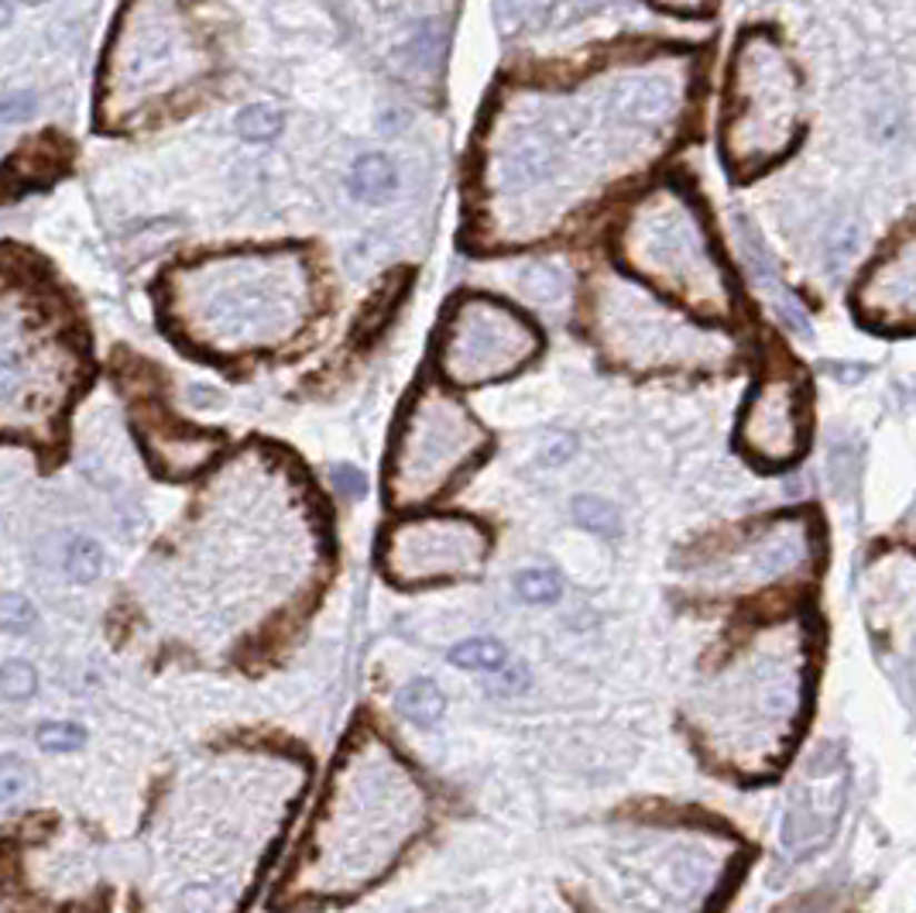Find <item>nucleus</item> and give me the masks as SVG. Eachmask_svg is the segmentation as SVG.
<instances>
[{
	"label": "nucleus",
	"mask_w": 916,
	"mask_h": 913,
	"mask_svg": "<svg viewBox=\"0 0 916 913\" xmlns=\"http://www.w3.org/2000/svg\"><path fill=\"white\" fill-rule=\"evenodd\" d=\"M103 574V546L93 536H72L66 546V577L72 584H93Z\"/></svg>",
	"instance_id": "f8f14e48"
},
{
	"label": "nucleus",
	"mask_w": 916,
	"mask_h": 913,
	"mask_svg": "<svg viewBox=\"0 0 916 913\" xmlns=\"http://www.w3.org/2000/svg\"><path fill=\"white\" fill-rule=\"evenodd\" d=\"M481 440L485 433L460 413V406L444 399L422 403L419 413L406 423L402 444H398L391 495L402 498V505L436 495V488H444L474 450H481Z\"/></svg>",
	"instance_id": "f257e3e1"
},
{
	"label": "nucleus",
	"mask_w": 916,
	"mask_h": 913,
	"mask_svg": "<svg viewBox=\"0 0 916 913\" xmlns=\"http://www.w3.org/2000/svg\"><path fill=\"white\" fill-rule=\"evenodd\" d=\"M398 711L406 714L409 722L416 725H436L444 718L447 711V694L440 691V684L429 681V677H419V681H409L402 691L395 697Z\"/></svg>",
	"instance_id": "9d476101"
},
{
	"label": "nucleus",
	"mask_w": 916,
	"mask_h": 913,
	"mask_svg": "<svg viewBox=\"0 0 916 913\" xmlns=\"http://www.w3.org/2000/svg\"><path fill=\"white\" fill-rule=\"evenodd\" d=\"M38 625V612L34 605L18 591L0 594V632L8 635H28Z\"/></svg>",
	"instance_id": "a211bd4d"
},
{
	"label": "nucleus",
	"mask_w": 916,
	"mask_h": 913,
	"mask_svg": "<svg viewBox=\"0 0 916 913\" xmlns=\"http://www.w3.org/2000/svg\"><path fill=\"white\" fill-rule=\"evenodd\" d=\"M278 131H282V113L268 103H255L237 113V135L245 141H271Z\"/></svg>",
	"instance_id": "2eb2a0df"
},
{
	"label": "nucleus",
	"mask_w": 916,
	"mask_h": 913,
	"mask_svg": "<svg viewBox=\"0 0 916 913\" xmlns=\"http://www.w3.org/2000/svg\"><path fill=\"white\" fill-rule=\"evenodd\" d=\"M485 533L460 519H426L398 526L385 546V567L398 580L457 577L481 567Z\"/></svg>",
	"instance_id": "20e7f679"
},
{
	"label": "nucleus",
	"mask_w": 916,
	"mask_h": 913,
	"mask_svg": "<svg viewBox=\"0 0 916 913\" xmlns=\"http://www.w3.org/2000/svg\"><path fill=\"white\" fill-rule=\"evenodd\" d=\"M333 485H337V492H340V495H347V498H361V495H365V488H368L365 474L357 470V467H350V464L333 467Z\"/></svg>",
	"instance_id": "5701e85b"
},
{
	"label": "nucleus",
	"mask_w": 916,
	"mask_h": 913,
	"mask_svg": "<svg viewBox=\"0 0 916 913\" xmlns=\"http://www.w3.org/2000/svg\"><path fill=\"white\" fill-rule=\"evenodd\" d=\"M34 110V93H8L0 97V125H21Z\"/></svg>",
	"instance_id": "4be33fe9"
},
{
	"label": "nucleus",
	"mask_w": 916,
	"mask_h": 913,
	"mask_svg": "<svg viewBox=\"0 0 916 913\" xmlns=\"http://www.w3.org/2000/svg\"><path fill=\"white\" fill-rule=\"evenodd\" d=\"M848 801V766L838 748H820L804 763L789 804L783 814L779 845L793 859H810L824 852L838 831Z\"/></svg>",
	"instance_id": "7ed1b4c3"
},
{
	"label": "nucleus",
	"mask_w": 916,
	"mask_h": 913,
	"mask_svg": "<svg viewBox=\"0 0 916 913\" xmlns=\"http://www.w3.org/2000/svg\"><path fill=\"white\" fill-rule=\"evenodd\" d=\"M800 388L786 378H769L748 406L741 440L745 447L773 464L796 457L804 436V413H800Z\"/></svg>",
	"instance_id": "39448f33"
},
{
	"label": "nucleus",
	"mask_w": 916,
	"mask_h": 913,
	"mask_svg": "<svg viewBox=\"0 0 916 913\" xmlns=\"http://www.w3.org/2000/svg\"><path fill=\"white\" fill-rule=\"evenodd\" d=\"M34 742L46 752H76L87 745V732L76 722H42L34 732Z\"/></svg>",
	"instance_id": "6ab92c4d"
},
{
	"label": "nucleus",
	"mask_w": 916,
	"mask_h": 913,
	"mask_svg": "<svg viewBox=\"0 0 916 913\" xmlns=\"http://www.w3.org/2000/svg\"><path fill=\"white\" fill-rule=\"evenodd\" d=\"M31 790V766L21 756H0V804L21 801Z\"/></svg>",
	"instance_id": "412c9836"
},
{
	"label": "nucleus",
	"mask_w": 916,
	"mask_h": 913,
	"mask_svg": "<svg viewBox=\"0 0 916 913\" xmlns=\"http://www.w3.org/2000/svg\"><path fill=\"white\" fill-rule=\"evenodd\" d=\"M395 186H398V172L391 166L388 155H365L357 158V166L350 172V189L361 204H371V207H381L395 196Z\"/></svg>",
	"instance_id": "1a4fd4ad"
},
{
	"label": "nucleus",
	"mask_w": 916,
	"mask_h": 913,
	"mask_svg": "<svg viewBox=\"0 0 916 913\" xmlns=\"http://www.w3.org/2000/svg\"><path fill=\"white\" fill-rule=\"evenodd\" d=\"M11 14H14V8H11V0H0V28H4V24L11 21Z\"/></svg>",
	"instance_id": "b1692460"
},
{
	"label": "nucleus",
	"mask_w": 916,
	"mask_h": 913,
	"mask_svg": "<svg viewBox=\"0 0 916 913\" xmlns=\"http://www.w3.org/2000/svg\"><path fill=\"white\" fill-rule=\"evenodd\" d=\"M611 107L631 125H663L676 110V87L666 76H631L611 90Z\"/></svg>",
	"instance_id": "423d86ee"
},
{
	"label": "nucleus",
	"mask_w": 916,
	"mask_h": 913,
	"mask_svg": "<svg viewBox=\"0 0 916 913\" xmlns=\"http://www.w3.org/2000/svg\"><path fill=\"white\" fill-rule=\"evenodd\" d=\"M450 663L474 673H498L501 666H508V649L491 635H481V639H464L460 646H454Z\"/></svg>",
	"instance_id": "9b49d317"
},
{
	"label": "nucleus",
	"mask_w": 916,
	"mask_h": 913,
	"mask_svg": "<svg viewBox=\"0 0 916 913\" xmlns=\"http://www.w3.org/2000/svg\"><path fill=\"white\" fill-rule=\"evenodd\" d=\"M522 289L539 302H556L564 296V275H560V268H552V265H532L522 275Z\"/></svg>",
	"instance_id": "aec40b11"
},
{
	"label": "nucleus",
	"mask_w": 916,
	"mask_h": 913,
	"mask_svg": "<svg viewBox=\"0 0 916 913\" xmlns=\"http://www.w3.org/2000/svg\"><path fill=\"white\" fill-rule=\"evenodd\" d=\"M735 227H738V241H741V251H745V261H748V268L755 275V282H759L773 296V306L779 309V316L793 330H807V316H804L800 302H796V296L789 289H783L779 275H776V265H773V258H769V251L763 245L759 230L748 224V217H738Z\"/></svg>",
	"instance_id": "0eeeda50"
},
{
	"label": "nucleus",
	"mask_w": 916,
	"mask_h": 913,
	"mask_svg": "<svg viewBox=\"0 0 916 913\" xmlns=\"http://www.w3.org/2000/svg\"><path fill=\"white\" fill-rule=\"evenodd\" d=\"M66 141L56 138L52 131H46L42 138H34L31 145H24L4 172V186L14 192L24 189H42L49 186L62 169H66Z\"/></svg>",
	"instance_id": "6e6552de"
},
{
	"label": "nucleus",
	"mask_w": 916,
	"mask_h": 913,
	"mask_svg": "<svg viewBox=\"0 0 916 913\" xmlns=\"http://www.w3.org/2000/svg\"><path fill=\"white\" fill-rule=\"evenodd\" d=\"M38 691V669L28 659L0 663V697L4 701H31Z\"/></svg>",
	"instance_id": "dca6fc26"
},
{
	"label": "nucleus",
	"mask_w": 916,
	"mask_h": 913,
	"mask_svg": "<svg viewBox=\"0 0 916 913\" xmlns=\"http://www.w3.org/2000/svg\"><path fill=\"white\" fill-rule=\"evenodd\" d=\"M536 350V334L505 306L470 299L447 330L444 371L464 385L491 381L519 368Z\"/></svg>",
	"instance_id": "f03ea898"
},
{
	"label": "nucleus",
	"mask_w": 916,
	"mask_h": 913,
	"mask_svg": "<svg viewBox=\"0 0 916 913\" xmlns=\"http://www.w3.org/2000/svg\"><path fill=\"white\" fill-rule=\"evenodd\" d=\"M515 594H519L526 605H552L564 594V584H560V574L532 567L515 574Z\"/></svg>",
	"instance_id": "ddd939ff"
},
{
	"label": "nucleus",
	"mask_w": 916,
	"mask_h": 913,
	"mask_svg": "<svg viewBox=\"0 0 916 913\" xmlns=\"http://www.w3.org/2000/svg\"><path fill=\"white\" fill-rule=\"evenodd\" d=\"M549 8L552 0H495V21L505 34H515L526 24L542 21Z\"/></svg>",
	"instance_id": "4468645a"
},
{
	"label": "nucleus",
	"mask_w": 916,
	"mask_h": 913,
	"mask_svg": "<svg viewBox=\"0 0 916 913\" xmlns=\"http://www.w3.org/2000/svg\"><path fill=\"white\" fill-rule=\"evenodd\" d=\"M574 519H577L584 529L597 533V536H615V533H618V512H615V505H608L605 498H594V495L577 498V502H574Z\"/></svg>",
	"instance_id": "f3484780"
}]
</instances>
